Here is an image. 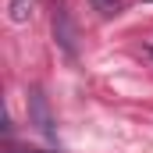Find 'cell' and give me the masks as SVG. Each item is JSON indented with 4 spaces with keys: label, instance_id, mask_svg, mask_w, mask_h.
<instances>
[{
    "label": "cell",
    "instance_id": "6da1fadb",
    "mask_svg": "<svg viewBox=\"0 0 153 153\" xmlns=\"http://www.w3.org/2000/svg\"><path fill=\"white\" fill-rule=\"evenodd\" d=\"M29 114H32V121L39 125V132H43L46 139H53V135H57V128H53V117H50V107H46V96H43V89H32V96H29Z\"/></svg>",
    "mask_w": 153,
    "mask_h": 153
},
{
    "label": "cell",
    "instance_id": "7a4b0ae2",
    "mask_svg": "<svg viewBox=\"0 0 153 153\" xmlns=\"http://www.w3.org/2000/svg\"><path fill=\"white\" fill-rule=\"evenodd\" d=\"M89 4H93V11L100 18H114L117 11H121V0H89Z\"/></svg>",
    "mask_w": 153,
    "mask_h": 153
},
{
    "label": "cell",
    "instance_id": "3957f363",
    "mask_svg": "<svg viewBox=\"0 0 153 153\" xmlns=\"http://www.w3.org/2000/svg\"><path fill=\"white\" fill-rule=\"evenodd\" d=\"M29 7H32V0H11V22H18V25L29 22V14H32Z\"/></svg>",
    "mask_w": 153,
    "mask_h": 153
},
{
    "label": "cell",
    "instance_id": "277c9868",
    "mask_svg": "<svg viewBox=\"0 0 153 153\" xmlns=\"http://www.w3.org/2000/svg\"><path fill=\"white\" fill-rule=\"evenodd\" d=\"M7 153H43V150H14V146H11Z\"/></svg>",
    "mask_w": 153,
    "mask_h": 153
}]
</instances>
